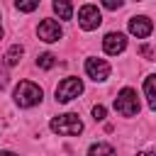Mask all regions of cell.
Wrapping results in <instances>:
<instances>
[{
  "label": "cell",
  "instance_id": "obj_1",
  "mask_svg": "<svg viewBox=\"0 0 156 156\" xmlns=\"http://www.w3.org/2000/svg\"><path fill=\"white\" fill-rule=\"evenodd\" d=\"M41 98H44L41 88L32 80H20V85L15 88V102L20 107H34L41 102Z\"/></svg>",
  "mask_w": 156,
  "mask_h": 156
},
{
  "label": "cell",
  "instance_id": "obj_2",
  "mask_svg": "<svg viewBox=\"0 0 156 156\" xmlns=\"http://www.w3.org/2000/svg\"><path fill=\"white\" fill-rule=\"evenodd\" d=\"M51 132L61 134V136H78L83 132V122L78 115L73 112H66V115H58L51 119Z\"/></svg>",
  "mask_w": 156,
  "mask_h": 156
},
{
  "label": "cell",
  "instance_id": "obj_3",
  "mask_svg": "<svg viewBox=\"0 0 156 156\" xmlns=\"http://www.w3.org/2000/svg\"><path fill=\"white\" fill-rule=\"evenodd\" d=\"M115 110L122 115V117H134L139 112V100H136V93L132 88H122L119 95L115 98Z\"/></svg>",
  "mask_w": 156,
  "mask_h": 156
},
{
  "label": "cell",
  "instance_id": "obj_4",
  "mask_svg": "<svg viewBox=\"0 0 156 156\" xmlns=\"http://www.w3.org/2000/svg\"><path fill=\"white\" fill-rule=\"evenodd\" d=\"M83 93V83H80V78H63L58 85H56V100L58 102H68V100H73V98H78Z\"/></svg>",
  "mask_w": 156,
  "mask_h": 156
},
{
  "label": "cell",
  "instance_id": "obj_5",
  "mask_svg": "<svg viewBox=\"0 0 156 156\" xmlns=\"http://www.w3.org/2000/svg\"><path fill=\"white\" fill-rule=\"evenodd\" d=\"M100 22H102V15H100V10L95 7V5H83L80 7V12H78V24L83 27V29H98L100 27Z\"/></svg>",
  "mask_w": 156,
  "mask_h": 156
},
{
  "label": "cell",
  "instance_id": "obj_6",
  "mask_svg": "<svg viewBox=\"0 0 156 156\" xmlns=\"http://www.w3.org/2000/svg\"><path fill=\"white\" fill-rule=\"evenodd\" d=\"M37 34H39V39H41V41L54 44V41H58V39H61L63 29H61V24H58L56 20H41V22H39V27H37Z\"/></svg>",
  "mask_w": 156,
  "mask_h": 156
},
{
  "label": "cell",
  "instance_id": "obj_7",
  "mask_svg": "<svg viewBox=\"0 0 156 156\" xmlns=\"http://www.w3.org/2000/svg\"><path fill=\"white\" fill-rule=\"evenodd\" d=\"M102 49H105V54L117 56V54H122V51L127 49V37H124L122 32H110V34H105V39H102Z\"/></svg>",
  "mask_w": 156,
  "mask_h": 156
},
{
  "label": "cell",
  "instance_id": "obj_8",
  "mask_svg": "<svg viewBox=\"0 0 156 156\" xmlns=\"http://www.w3.org/2000/svg\"><path fill=\"white\" fill-rule=\"evenodd\" d=\"M85 73L98 83V80H107L110 76V63L102 58H85Z\"/></svg>",
  "mask_w": 156,
  "mask_h": 156
},
{
  "label": "cell",
  "instance_id": "obj_9",
  "mask_svg": "<svg viewBox=\"0 0 156 156\" xmlns=\"http://www.w3.org/2000/svg\"><path fill=\"white\" fill-rule=\"evenodd\" d=\"M151 29H154V24H151V20H149V17H144V15H139V17H132V20H129V32H132L136 39H146V37L151 34Z\"/></svg>",
  "mask_w": 156,
  "mask_h": 156
},
{
  "label": "cell",
  "instance_id": "obj_10",
  "mask_svg": "<svg viewBox=\"0 0 156 156\" xmlns=\"http://www.w3.org/2000/svg\"><path fill=\"white\" fill-rule=\"evenodd\" d=\"M144 93H146L149 107L156 112V76H149V78L144 80Z\"/></svg>",
  "mask_w": 156,
  "mask_h": 156
},
{
  "label": "cell",
  "instance_id": "obj_11",
  "mask_svg": "<svg viewBox=\"0 0 156 156\" xmlns=\"http://www.w3.org/2000/svg\"><path fill=\"white\" fill-rule=\"evenodd\" d=\"M54 12H56L61 20H71V15H73L71 0H54Z\"/></svg>",
  "mask_w": 156,
  "mask_h": 156
},
{
  "label": "cell",
  "instance_id": "obj_12",
  "mask_svg": "<svg viewBox=\"0 0 156 156\" xmlns=\"http://www.w3.org/2000/svg\"><path fill=\"white\" fill-rule=\"evenodd\" d=\"M88 156H117V151H115L110 144L98 141V144H93V146L88 149Z\"/></svg>",
  "mask_w": 156,
  "mask_h": 156
},
{
  "label": "cell",
  "instance_id": "obj_13",
  "mask_svg": "<svg viewBox=\"0 0 156 156\" xmlns=\"http://www.w3.org/2000/svg\"><path fill=\"white\" fill-rule=\"evenodd\" d=\"M22 54H24V49H22L20 44H12V46L7 49V54H5L7 66H17V63H20V58H22Z\"/></svg>",
  "mask_w": 156,
  "mask_h": 156
},
{
  "label": "cell",
  "instance_id": "obj_14",
  "mask_svg": "<svg viewBox=\"0 0 156 156\" xmlns=\"http://www.w3.org/2000/svg\"><path fill=\"white\" fill-rule=\"evenodd\" d=\"M54 63H56V56H54V54H41V56H37V66L44 68V71L54 68Z\"/></svg>",
  "mask_w": 156,
  "mask_h": 156
},
{
  "label": "cell",
  "instance_id": "obj_15",
  "mask_svg": "<svg viewBox=\"0 0 156 156\" xmlns=\"http://www.w3.org/2000/svg\"><path fill=\"white\" fill-rule=\"evenodd\" d=\"M15 7L20 12H34L39 7V0H15Z\"/></svg>",
  "mask_w": 156,
  "mask_h": 156
},
{
  "label": "cell",
  "instance_id": "obj_16",
  "mask_svg": "<svg viewBox=\"0 0 156 156\" xmlns=\"http://www.w3.org/2000/svg\"><path fill=\"white\" fill-rule=\"evenodd\" d=\"M93 119H95V122H102V119H105V107H102V105H95V107H93Z\"/></svg>",
  "mask_w": 156,
  "mask_h": 156
},
{
  "label": "cell",
  "instance_id": "obj_17",
  "mask_svg": "<svg viewBox=\"0 0 156 156\" xmlns=\"http://www.w3.org/2000/svg\"><path fill=\"white\" fill-rule=\"evenodd\" d=\"M102 5H105L107 10H119V7H122V0H102Z\"/></svg>",
  "mask_w": 156,
  "mask_h": 156
},
{
  "label": "cell",
  "instance_id": "obj_18",
  "mask_svg": "<svg viewBox=\"0 0 156 156\" xmlns=\"http://www.w3.org/2000/svg\"><path fill=\"white\" fill-rule=\"evenodd\" d=\"M139 54H141V56H146V58H156V54H154V51H151V46H146V44H144V46H139Z\"/></svg>",
  "mask_w": 156,
  "mask_h": 156
},
{
  "label": "cell",
  "instance_id": "obj_19",
  "mask_svg": "<svg viewBox=\"0 0 156 156\" xmlns=\"http://www.w3.org/2000/svg\"><path fill=\"white\" fill-rule=\"evenodd\" d=\"M5 85H7V71H5L2 66H0V90H2Z\"/></svg>",
  "mask_w": 156,
  "mask_h": 156
},
{
  "label": "cell",
  "instance_id": "obj_20",
  "mask_svg": "<svg viewBox=\"0 0 156 156\" xmlns=\"http://www.w3.org/2000/svg\"><path fill=\"white\" fill-rule=\"evenodd\" d=\"M0 156H17V154H12V151H0Z\"/></svg>",
  "mask_w": 156,
  "mask_h": 156
},
{
  "label": "cell",
  "instance_id": "obj_21",
  "mask_svg": "<svg viewBox=\"0 0 156 156\" xmlns=\"http://www.w3.org/2000/svg\"><path fill=\"white\" fill-rule=\"evenodd\" d=\"M139 156H156V154H149V151H141Z\"/></svg>",
  "mask_w": 156,
  "mask_h": 156
},
{
  "label": "cell",
  "instance_id": "obj_22",
  "mask_svg": "<svg viewBox=\"0 0 156 156\" xmlns=\"http://www.w3.org/2000/svg\"><path fill=\"white\" fill-rule=\"evenodd\" d=\"M0 39H2V24H0Z\"/></svg>",
  "mask_w": 156,
  "mask_h": 156
}]
</instances>
